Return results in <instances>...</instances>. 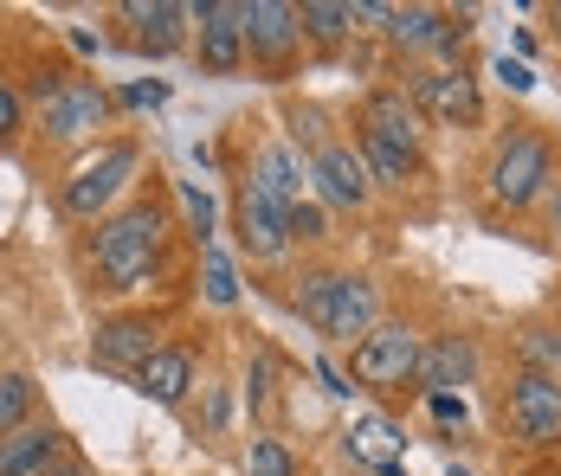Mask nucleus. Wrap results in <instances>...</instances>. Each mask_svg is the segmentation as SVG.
<instances>
[{
	"label": "nucleus",
	"instance_id": "obj_19",
	"mask_svg": "<svg viewBox=\"0 0 561 476\" xmlns=\"http://www.w3.org/2000/svg\"><path fill=\"white\" fill-rule=\"evenodd\" d=\"M381 33H388L393 53H433L439 33H446V13H439V7H388Z\"/></svg>",
	"mask_w": 561,
	"mask_h": 476
},
{
	"label": "nucleus",
	"instance_id": "obj_37",
	"mask_svg": "<svg viewBox=\"0 0 561 476\" xmlns=\"http://www.w3.org/2000/svg\"><path fill=\"white\" fill-rule=\"evenodd\" d=\"M446 476H471V471H446Z\"/></svg>",
	"mask_w": 561,
	"mask_h": 476
},
{
	"label": "nucleus",
	"instance_id": "obj_11",
	"mask_svg": "<svg viewBox=\"0 0 561 476\" xmlns=\"http://www.w3.org/2000/svg\"><path fill=\"white\" fill-rule=\"evenodd\" d=\"M310 187L342 212H362L375 200V174H368V161L355 142H323L317 155H310Z\"/></svg>",
	"mask_w": 561,
	"mask_h": 476
},
{
	"label": "nucleus",
	"instance_id": "obj_14",
	"mask_svg": "<svg viewBox=\"0 0 561 476\" xmlns=\"http://www.w3.org/2000/svg\"><path fill=\"white\" fill-rule=\"evenodd\" d=\"M116 20L129 26V53L142 58H169L187 46V7H174V0H123L116 7Z\"/></svg>",
	"mask_w": 561,
	"mask_h": 476
},
{
	"label": "nucleus",
	"instance_id": "obj_29",
	"mask_svg": "<svg viewBox=\"0 0 561 476\" xmlns=\"http://www.w3.org/2000/svg\"><path fill=\"white\" fill-rule=\"evenodd\" d=\"M284 219H290V245H317V239H330V225H323V207H310V200H304V207H290Z\"/></svg>",
	"mask_w": 561,
	"mask_h": 476
},
{
	"label": "nucleus",
	"instance_id": "obj_34",
	"mask_svg": "<svg viewBox=\"0 0 561 476\" xmlns=\"http://www.w3.org/2000/svg\"><path fill=\"white\" fill-rule=\"evenodd\" d=\"M549 39H556V46H561V0H556V7H549Z\"/></svg>",
	"mask_w": 561,
	"mask_h": 476
},
{
	"label": "nucleus",
	"instance_id": "obj_16",
	"mask_svg": "<svg viewBox=\"0 0 561 476\" xmlns=\"http://www.w3.org/2000/svg\"><path fill=\"white\" fill-rule=\"evenodd\" d=\"M284 212L304 207V187H310V161H297L290 142H265V149H252V167H245Z\"/></svg>",
	"mask_w": 561,
	"mask_h": 476
},
{
	"label": "nucleus",
	"instance_id": "obj_18",
	"mask_svg": "<svg viewBox=\"0 0 561 476\" xmlns=\"http://www.w3.org/2000/svg\"><path fill=\"white\" fill-rule=\"evenodd\" d=\"M420 109H413V97H407V84H381L368 104H362V129H375V136H388V142H400V149H413L420 155Z\"/></svg>",
	"mask_w": 561,
	"mask_h": 476
},
{
	"label": "nucleus",
	"instance_id": "obj_8",
	"mask_svg": "<svg viewBox=\"0 0 561 476\" xmlns=\"http://www.w3.org/2000/svg\"><path fill=\"white\" fill-rule=\"evenodd\" d=\"M187 20H194L201 71L232 78L245 65V0H201V7H187Z\"/></svg>",
	"mask_w": 561,
	"mask_h": 476
},
{
	"label": "nucleus",
	"instance_id": "obj_10",
	"mask_svg": "<svg viewBox=\"0 0 561 476\" xmlns=\"http://www.w3.org/2000/svg\"><path fill=\"white\" fill-rule=\"evenodd\" d=\"M111 109H116V97L104 91V84H91V78H65V91H53L46 97V136L53 142H91L104 123H111Z\"/></svg>",
	"mask_w": 561,
	"mask_h": 476
},
{
	"label": "nucleus",
	"instance_id": "obj_7",
	"mask_svg": "<svg viewBox=\"0 0 561 476\" xmlns=\"http://www.w3.org/2000/svg\"><path fill=\"white\" fill-rule=\"evenodd\" d=\"M407 97L420 116L446 123V129H484V97H478V78H465L458 65H439V71H413Z\"/></svg>",
	"mask_w": 561,
	"mask_h": 476
},
{
	"label": "nucleus",
	"instance_id": "obj_24",
	"mask_svg": "<svg viewBox=\"0 0 561 476\" xmlns=\"http://www.w3.org/2000/svg\"><path fill=\"white\" fill-rule=\"evenodd\" d=\"M33 413V380L26 373H0V438H13Z\"/></svg>",
	"mask_w": 561,
	"mask_h": 476
},
{
	"label": "nucleus",
	"instance_id": "obj_32",
	"mask_svg": "<svg viewBox=\"0 0 561 476\" xmlns=\"http://www.w3.org/2000/svg\"><path fill=\"white\" fill-rule=\"evenodd\" d=\"M497 78H504V91H516V97H523V91H536V71H529L523 58H497Z\"/></svg>",
	"mask_w": 561,
	"mask_h": 476
},
{
	"label": "nucleus",
	"instance_id": "obj_30",
	"mask_svg": "<svg viewBox=\"0 0 561 476\" xmlns=\"http://www.w3.org/2000/svg\"><path fill=\"white\" fill-rule=\"evenodd\" d=\"M426 406H433V419H439V425H465V419H471L465 393H426Z\"/></svg>",
	"mask_w": 561,
	"mask_h": 476
},
{
	"label": "nucleus",
	"instance_id": "obj_3",
	"mask_svg": "<svg viewBox=\"0 0 561 476\" xmlns=\"http://www.w3.org/2000/svg\"><path fill=\"white\" fill-rule=\"evenodd\" d=\"M549 181H556V142L542 129H510L484 161V200L504 212L536 207L549 194Z\"/></svg>",
	"mask_w": 561,
	"mask_h": 476
},
{
	"label": "nucleus",
	"instance_id": "obj_17",
	"mask_svg": "<svg viewBox=\"0 0 561 476\" xmlns=\"http://www.w3.org/2000/svg\"><path fill=\"white\" fill-rule=\"evenodd\" d=\"M65 457V431L58 425H20L13 438H0V476H46Z\"/></svg>",
	"mask_w": 561,
	"mask_h": 476
},
{
	"label": "nucleus",
	"instance_id": "obj_27",
	"mask_svg": "<svg viewBox=\"0 0 561 476\" xmlns=\"http://www.w3.org/2000/svg\"><path fill=\"white\" fill-rule=\"evenodd\" d=\"M290 142H297L304 155H317L323 142H336V136H330V116L317 104H290Z\"/></svg>",
	"mask_w": 561,
	"mask_h": 476
},
{
	"label": "nucleus",
	"instance_id": "obj_26",
	"mask_svg": "<svg viewBox=\"0 0 561 476\" xmlns=\"http://www.w3.org/2000/svg\"><path fill=\"white\" fill-rule=\"evenodd\" d=\"M245 476H297V457L284 438H252L245 444Z\"/></svg>",
	"mask_w": 561,
	"mask_h": 476
},
{
	"label": "nucleus",
	"instance_id": "obj_15",
	"mask_svg": "<svg viewBox=\"0 0 561 476\" xmlns=\"http://www.w3.org/2000/svg\"><path fill=\"white\" fill-rule=\"evenodd\" d=\"M471 380H478V341L471 335H433L420 355L413 393H465Z\"/></svg>",
	"mask_w": 561,
	"mask_h": 476
},
{
	"label": "nucleus",
	"instance_id": "obj_23",
	"mask_svg": "<svg viewBox=\"0 0 561 476\" xmlns=\"http://www.w3.org/2000/svg\"><path fill=\"white\" fill-rule=\"evenodd\" d=\"M297 26H304L310 46H342V39L355 33V13L336 7V0H304V7H297Z\"/></svg>",
	"mask_w": 561,
	"mask_h": 476
},
{
	"label": "nucleus",
	"instance_id": "obj_31",
	"mask_svg": "<svg viewBox=\"0 0 561 476\" xmlns=\"http://www.w3.org/2000/svg\"><path fill=\"white\" fill-rule=\"evenodd\" d=\"M116 104L123 109H156V104H169V84H129V91H116Z\"/></svg>",
	"mask_w": 561,
	"mask_h": 476
},
{
	"label": "nucleus",
	"instance_id": "obj_4",
	"mask_svg": "<svg viewBox=\"0 0 561 476\" xmlns=\"http://www.w3.org/2000/svg\"><path fill=\"white\" fill-rule=\"evenodd\" d=\"M420 355H426V335L413 322H375L348 348V380L368 393H407L420 380Z\"/></svg>",
	"mask_w": 561,
	"mask_h": 476
},
{
	"label": "nucleus",
	"instance_id": "obj_33",
	"mask_svg": "<svg viewBox=\"0 0 561 476\" xmlns=\"http://www.w3.org/2000/svg\"><path fill=\"white\" fill-rule=\"evenodd\" d=\"M20 116H26V109H20V91H13V84H0V142H7V136H20Z\"/></svg>",
	"mask_w": 561,
	"mask_h": 476
},
{
	"label": "nucleus",
	"instance_id": "obj_35",
	"mask_svg": "<svg viewBox=\"0 0 561 476\" xmlns=\"http://www.w3.org/2000/svg\"><path fill=\"white\" fill-rule=\"evenodd\" d=\"M549 232H556V239H561V194H556V200H549Z\"/></svg>",
	"mask_w": 561,
	"mask_h": 476
},
{
	"label": "nucleus",
	"instance_id": "obj_6",
	"mask_svg": "<svg viewBox=\"0 0 561 476\" xmlns=\"http://www.w3.org/2000/svg\"><path fill=\"white\" fill-rule=\"evenodd\" d=\"M136 167H142V155H136V142H104L98 155L84 161L71 181H65V194H58V207L71 212V219H98V212L111 207L116 194L136 181Z\"/></svg>",
	"mask_w": 561,
	"mask_h": 476
},
{
	"label": "nucleus",
	"instance_id": "obj_12",
	"mask_svg": "<svg viewBox=\"0 0 561 476\" xmlns=\"http://www.w3.org/2000/svg\"><path fill=\"white\" fill-rule=\"evenodd\" d=\"M304 46V26H297V7L284 0H245V58L265 65V71H284Z\"/></svg>",
	"mask_w": 561,
	"mask_h": 476
},
{
	"label": "nucleus",
	"instance_id": "obj_22",
	"mask_svg": "<svg viewBox=\"0 0 561 476\" xmlns=\"http://www.w3.org/2000/svg\"><path fill=\"white\" fill-rule=\"evenodd\" d=\"M136 386H142L156 406H181L187 386H194V355H187V348H162L149 368L136 373Z\"/></svg>",
	"mask_w": 561,
	"mask_h": 476
},
{
	"label": "nucleus",
	"instance_id": "obj_36",
	"mask_svg": "<svg viewBox=\"0 0 561 476\" xmlns=\"http://www.w3.org/2000/svg\"><path fill=\"white\" fill-rule=\"evenodd\" d=\"M46 476H84V464H71V457H65V464H58V471H46Z\"/></svg>",
	"mask_w": 561,
	"mask_h": 476
},
{
	"label": "nucleus",
	"instance_id": "obj_28",
	"mask_svg": "<svg viewBox=\"0 0 561 476\" xmlns=\"http://www.w3.org/2000/svg\"><path fill=\"white\" fill-rule=\"evenodd\" d=\"M181 212H187V232H194V245H207V239H214V200H207L201 187H181Z\"/></svg>",
	"mask_w": 561,
	"mask_h": 476
},
{
	"label": "nucleus",
	"instance_id": "obj_20",
	"mask_svg": "<svg viewBox=\"0 0 561 476\" xmlns=\"http://www.w3.org/2000/svg\"><path fill=\"white\" fill-rule=\"evenodd\" d=\"M400 451H407V431H400L393 419H355L348 425V457H355V464H368V471H393Z\"/></svg>",
	"mask_w": 561,
	"mask_h": 476
},
{
	"label": "nucleus",
	"instance_id": "obj_2",
	"mask_svg": "<svg viewBox=\"0 0 561 476\" xmlns=\"http://www.w3.org/2000/svg\"><path fill=\"white\" fill-rule=\"evenodd\" d=\"M162 239H169V219L149 200L98 219V232H91V265L104 277L98 290H136L149 270L162 265Z\"/></svg>",
	"mask_w": 561,
	"mask_h": 476
},
{
	"label": "nucleus",
	"instance_id": "obj_5",
	"mask_svg": "<svg viewBox=\"0 0 561 476\" xmlns=\"http://www.w3.org/2000/svg\"><path fill=\"white\" fill-rule=\"evenodd\" d=\"M504 431L523 451H556L561 444V380L536 368H516L504 386Z\"/></svg>",
	"mask_w": 561,
	"mask_h": 476
},
{
	"label": "nucleus",
	"instance_id": "obj_13",
	"mask_svg": "<svg viewBox=\"0 0 561 476\" xmlns=\"http://www.w3.org/2000/svg\"><path fill=\"white\" fill-rule=\"evenodd\" d=\"M162 348L169 341H162V322L156 316H111V322H98V335H91L98 368H116V373H142Z\"/></svg>",
	"mask_w": 561,
	"mask_h": 476
},
{
	"label": "nucleus",
	"instance_id": "obj_1",
	"mask_svg": "<svg viewBox=\"0 0 561 476\" xmlns=\"http://www.w3.org/2000/svg\"><path fill=\"white\" fill-rule=\"evenodd\" d=\"M290 303H297V316L310 322L323 341H336V348H355L381 322V290L362 270H304Z\"/></svg>",
	"mask_w": 561,
	"mask_h": 476
},
{
	"label": "nucleus",
	"instance_id": "obj_21",
	"mask_svg": "<svg viewBox=\"0 0 561 476\" xmlns=\"http://www.w3.org/2000/svg\"><path fill=\"white\" fill-rule=\"evenodd\" d=\"M355 149H362V161H368L375 187H407V181L420 174V155H413V149H400V142L375 136V129H362V123H355Z\"/></svg>",
	"mask_w": 561,
	"mask_h": 476
},
{
	"label": "nucleus",
	"instance_id": "obj_25",
	"mask_svg": "<svg viewBox=\"0 0 561 476\" xmlns=\"http://www.w3.org/2000/svg\"><path fill=\"white\" fill-rule=\"evenodd\" d=\"M201 297L207 303H239V270H232V258H220V252H201Z\"/></svg>",
	"mask_w": 561,
	"mask_h": 476
},
{
	"label": "nucleus",
	"instance_id": "obj_9",
	"mask_svg": "<svg viewBox=\"0 0 561 476\" xmlns=\"http://www.w3.org/2000/svg\"><path fill=\"white\" fill-rule=\"evenodd\" d=\"M232 232H239V252L245 258H284L290 252V219H284V207L245 174L239 181V194H232Z\"/></svg>",
	"mask_w": 561,
	"mask_h": 476
},
{
	"label": "nucleus",
	"instance_id": "obj_38",
	"mask_svg": "<svg viewBox=\"0 0 561 476\" xmlns=\"http://www.w3.org/2000/svg\"><path fill=\"white\" fill-rule=\"evenodd\" d=\"M556 335H561V328H556ZM556 380H561V361H556Z\"/></svg>",
	"mask_w": 561,
	"mask_h": 476
}]
</instances>
